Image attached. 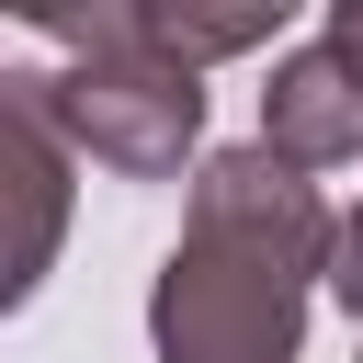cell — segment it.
I'll return each instance as SVG.
<instances>
[{
	"label": "cell",
	"mask_w": 363,
	"mask_h": 363,
	"mask_svg": "<svg viewBox=\"0 0 363 363\" xmlns=\"http://www.w3.org/2000/svg\"><path fill=\"white\" fill-rule=\"evenodd\" d=\"M34 34L68 57V68H23L34 102L57 113V136L113 170V182H170L182 159L204 170V79L170 68L147 34H136V0H91V11H34Z\"/></svg>",
	"instance_id": "obj_1"
},
{
	"label": "cell",
	"mask_w": 363,
	"mask_h": 363,
	"mask_svg": "<svg viewBox=\"0 0 363 363\" xmlns=\"http://www.w3.org/2000/svg\"><path fill=\"white\" fill-rule=\"evenodd\" d=\"M306 295H318V272L182 227L159 284H147V352L159 363H295L306 352Z\"/></svg>",
	"instance_id": "obj_2"
},
{
	"label": "cell",
	"mask_w": 363,
	"mask_h": 363,
	"mask_svg": "<svg viewBox=\"0 0 363 363\" xmlns=\"http://www.w3.org/2000/svg\"><path fill=\"white\" fill-rule=\"evenodd\" d=\"M182 227L238 238V250H272V261H295V272H318V284H329V250H340V216H329L318 170L272 159L261 136H250V147H216V159L193 170V216H182Z\"/></svg>",
	"instance_id": "obj_3"
},
{
	"label": "cell",
	"mask_w": 363,
	"mask_h": 363,
	"mask_svg": "<svg viewBox=\"0 0 363 363\" xmlns=\"http://www.w3.org/2000/svg\"><path fill=\"white\" fill-rule=\"evenodd\" d=\"M261 147H272V159H295V170H352V159H363V34L318 23L306 45H284V57H272Z\"/></svg>",
	"instance_id": "obj_4"
},
{
	"label": "cell",
	"mask_w": 363,
	"mask_h": 363,
	"mask_svg": "<svg viewBox=\"0 0 363 363\" xmlns=\"http://www.w3.org/2000/svg\"><path fill=\"white\" fill-rule=\"evenodd\" d=\"M68 170L79 147L57 136V113L34 102L23 68H0V193H11V250H0V306H23L57 261V227H68Z\"/></svg>",
	"instance_id": "obj_5"
},
{
	"label": "cell",
	"mask_w": 363,
	"mask_h": 363,
	"mask_svg": "<svg viewBox=\"0 0 363 363\" xmlns=\"http://www.w3.org/2000/svg\"><path fill=\"white\" fill-rule=\"evenodd\" d=\"M295 11L284 0H136V34L170 57V68H216V57H250V45H272Z\"/></svg>",
	"instance_id": "obj_6"
},
{
	"label": "cell",
	"mask_w": 363,
	"mask_h": 363,
	"mask_svg": "<svg viewBox=\"0 0 363 363\" xmlns=\"http://www.w3.org/2000/svg\"><path fill=\"white\" fill-rule=\"evenodd\" d=\"M329 295L352 306V329H363V204L340 216V250H329Z\"/></svg>",
	"instance_id": "obj_7"
},
{
	"label": "cell",
	"mask_w": 363,
	"mask_h": 363,
	"mask_svg": "<svg viewBox=\"0 0 363 363\" xmlns=\"http://www.w3.org/2000/svg\"><path fill=\"white\" fill-rule=\"evenodd\" d=\"M329 23H340V34H363V0H329Z\"/></svg>",
	"instance_id": "obj_8"
}]
</instances>
